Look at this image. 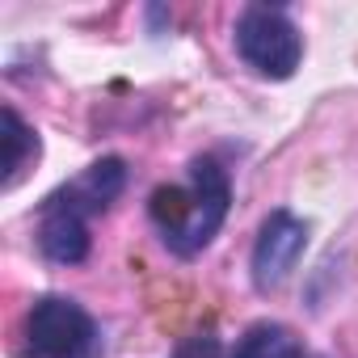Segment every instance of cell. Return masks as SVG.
<instances>
[{
  "mask_svg": "<svg viewBox=\"0 0 358 358\" xmlns=\"http://www.w3.org/2000/svg\"><path fill=\"white\" fill-rule=\"evenodd\" d=\"M190 186H160L148 203L156 228L164 232V245L182 257L211 245L228 215V173L211 156H203L190 164Z\"/></svg>",
  "mask_w": 358,
  "mask_h": 358,
  "instance_id": "1",
  "label": "cell"
},
{
  "mask_svg": "<svg viewBox=\"0 0 358 358\" xmlns=\"http://www.w3.org/2000/svg\"><path fill=\"white\" fill-rule=\"evenodd\" d=\"M236 47H241L245 64L257 68L270 80H287L299 68V55H303L299 30L287 22V13L266 9V5L245 9V17L236 22Z\"/></svg>",
  "mask_w": 358,
  "mask_h": 358,
  "instance_id": "2",
  "label": "cell"
},
{
  "mask_svg": "<svg viewBox=\"0 0 358 358\" xmlns=\"http://www.w3.org/2000/svg\"><path fill=\"white\" fill-rule=\"evenodd\" d=\"M89 345H93V320L72 299L47 295L30 308V320H26L30 358H80Z\"/></svg>",
  "mask_w": 358,
  "mask_h": 358,
  "instance_id": "3",
  "label": "cell"
},
{
  "mask_svg": "<svg viewBox=\"0 0 358 358\" xmlns=\"http://www.w3.org/2000/svg\"><path fill=\"white\" fill-rule=\"evenodd\" d=\"M303 245H308V228H303L291 211H274V215L262 224V236H257V249H253V282H257L262 291L278 287V282L295 270Z\"/></svg>",
  "mask_w": 358,
  "mask_h": 358,
  "instance_id": "4",
  "label": "cell"
},
{
  "mask_svg": "<svg viewBox=\"0 0 358 358\" xmlns=\"http://www.w3.org/2000/svg\"><path fill=\"white\" fill-rule=\"evenodd\" d=\"M38 245L51 262L59 266H72L89 253V224H85V211L68 207L59 194L43 207V228H38Z\"/></svg>",
  "mask_w": 358,
  "mask_h": 358,
  "instance_id": "5",
  "label": "cell"
},
{
  "mask_svg": "<svg viewBox=\"0 0 358 358\" xmlns=\"http://www.w3.org/2000/svg\"><path fill=\"white\" fill-rule=\"evenodd\" d=\"M122 182H127V169H122V160H97L76 186H68L59 199L68 203V207H76V211H106L118 194H122Z\"/></svg>",
  "mask_w": 358,
  "mask_h": 358,
  "instance_id": "6",
  "label": "cell"
},
{
  "mask_svg": "<svg viewBox=\"0 0 358 358\" xmlns=\"http://www.w3.org/2000/svg\"><path fill=\"white\" fill-rule=\"evenodd\" d=\"M0 127H5V186H13L17 173L26 169V160L38 156V135H34L13 110L0 114Z\"/></svg>",
  "mask_w": 358,
  "mask_h": 358,
  "instance_id": "7",
  "label": "cell"
},
{
  "mask_svg": "<svg viewBox=\"0 0 358 358\" xmlns=\"http://www.w3.org/2000/svg\"><path fill=\"white\" fill-rule=\"evenodd\" d=\"M232 358H299V341L282 324H257L241 337Z\"/></svg>",
  "mask_w": 358,
  "mask_h": 358,
  "instance_id": "8",
  "label": "cell"
},
{
  "mask_svg": "<svg viewBox=\"0 0 358 358\" xmlns=\"http://www.w3.org/2000/svg\"><path fill=\"white\" fill-rule=\"evenodd\" d=\"M177 358H220V341L215 337H190L177 350Z\"/></svg>",
  "mask_w": 358,
  "mask_h": 358,
  "instance_id": "9",
  "label": "cell"
}]
</instances>
